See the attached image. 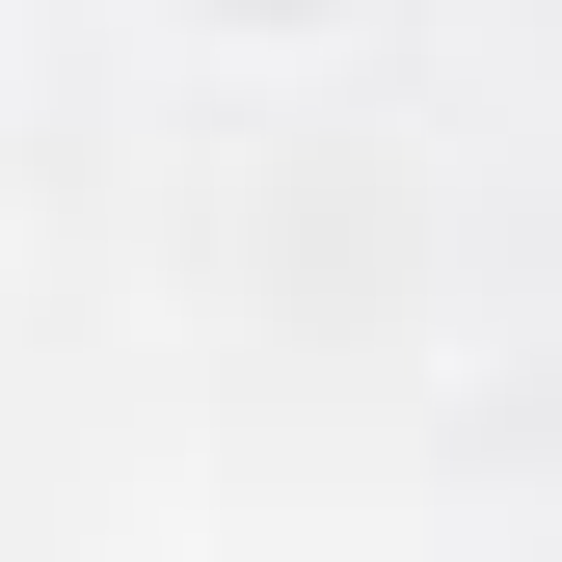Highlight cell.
<instances>
[{"label": "cell", "mask_w": 562, "mask_h": 562, "mask_svg": "<svg viewBox=\"0 0 562 562\" xmlns=\"http://www.w3.org/2000/svg\"><path fill=\"white\" fill-rule=\"evenodd\" d=\"M134 27H161V54H215V81H268V54H348L375 0H134Z\"/></svg>", "instance_id": "6da1fadb"}]
</instances>
